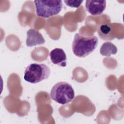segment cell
Wrapping results in <instances>:
<instances>
[{
	"label": "cell",
	"instance_id": "4",
	"mask_svg": "<svg viewBox=\"0 0 124 124\" xmlns=\"http://www.w3.org/2000/svg\"><path fill=\"white\" fill-rule=\"evenodd\" d=\"M37 16L48 18L58 14L62 10V0H34Z\"/></svg>",
	"mask_w": 124,
	"mask_h": 124
},
{
	"label": "cell",
	"instance_id": "10",
	"mask_svg": "<svg viewBox=\"0 0 124 124\" xmlns=\"http://www.w3.org/2000/svg\"><path fill=\"white\" fill-rule=\"evenodd\" d=\"M65 4L72 8H78L82 3L83 0H64Z\"/></svg>",
	"mask_w": 124,
	"mask_h": 124
},
{
	"label": "cell",
	"instance_id": "3",
	"mask_svg": "<svg viewBox=\"0 0 124 124\" xmlns=\"http://www.w3.org/2000/svg\"><path fill=\"white\" fill-rule=\"evenodd\" d=\"M50 70L43 63H33L28 65L24 71V79L28 82L36 84L48 78Z\"/></svg>",
	"mask_w": 124,
	"mask_h": 124
},
{
	"label": "cell",
	"instance_id": "7",
	"mask_svg": "<svg viewBox=\"0 0 124 124\" xmlns=\"http://www.w3.org/2000/svg\"><path fill=\"white\" fill-rule=\"evenodd\" d=\"M49 57L52 62L61 67L66 66L67 57L64 50L60 48L52 49L49 53Z\"/></svg>",
	"mask_w": 124,
	"mask_h": 124
},
{
	"label": "cell",
	"instance_id": "2",
	"mask_svg": "<svg viewBox=\"0 0 124 124\" xmlns=\"http://www.w3.org/2000/svg\"><path fill=\"white\" fill-rule=\"evenodd\" d=\"M50 96L58 103L64 105L72 101L75 97V92L72 86L68 83L59 82L51 88Z\"/></svg>",
	"mask_w": 124,
	"mask_h": 124
},
{
	"label": "cell",
	"instance_id": "8",
	"mask_svg": "<svg viewBox=\"0 0 124 124\" xmlns=\"http://www.w3.org/2000/svg\"><path fill=\"white\" fill-rule=\"evenodd\" d=\"M117 52V47L109 42L104 43L100 49V53L104 56L109 57L111 55H115Z\"/></svg>",
	"mask_w": 124,
	"mask_h": 124
},
{
	"label": "cell",
	"instance_id": "9",
	"mask_svg": "<svg viewBox=\"0 0 124 124\" xmlns=\"http://www.w3.org/2000/svg\"><path fill=\"white\" fill-rule=\"evenodd\" d=\"M98 33L99 37L103 40H112L110 35L112 33V27L109 24H101L98 28Z\"/></svg>",
	"mask_w": 124,
	"mask_h": 124
},
{
	"label": "cell",
	"instance_id": "6",
	"mask_svg": "<svg viewBox=\"0 0 124 124\" xmlns=\"http://www.w3.org/2000/svg\"><path fill=\"white\" fill-rule=\"evenodd\" d=\"M45 40L40 32L34 29H30L27 31L26 44L27 46L31 47L44 44Z\"/></svg>",
	"mask_w": 124,
	"mask_h": 124
},
{
	"label": "cell",
	"instance_id": "1",
	"mask_svg": "<svg viewBox=\"0 0 124 124\" xmlns=\"http://www.w3.org/2000/svg\"><path fill=\"white\" fill-rule=\"evenodd\" d=\"M98 42V39L95 36H84L76 33L72 42V50L76 56L85 57L94 50Z\"/></svg>",
	"mask_w": 124,
	"mask_h": 124
},
{
	"label": "cell",
	"instance_id": "5",
	"mask_svg": "<svg viewBox=\"0 0 124 124\" xmlns=\"http://www.w3.org/2000/svg\"><path fill=\"white\" fill-rule=\"evenodd\" d=\"M86 10L92 16L101 15L105 10L106 0H90L86 1Z\"/></svg>",
	"mask_w": 124,
	"mask_h": 124
}]
</instances>
